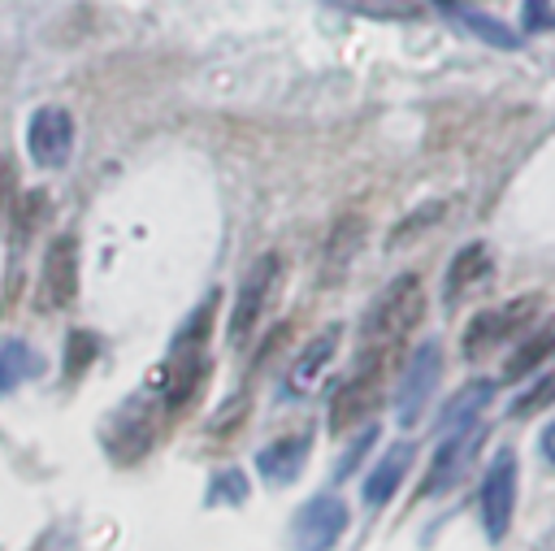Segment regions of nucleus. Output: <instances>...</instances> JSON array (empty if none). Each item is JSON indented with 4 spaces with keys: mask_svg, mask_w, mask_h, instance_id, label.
Masks as SVG:
<instances>
[{
    "mask_svg": "<svg viewBox=\"0 0 555 551\" xmlns=\"http://www.w3.org/2000/svg\"><path fill=\"white\" fill-rule=\"evenodd\" d=\"M425 312V286L416 273H399L390 286H382V295L369 304L364 325H360V360H390V347L408 338V330L421 321Z\"/></svg>",
    "mask_w": 555,
    "mask_h": 551,
    "instance_id": "nucleus-1",
    "label": "nucleus"
},
{
    "mask_svg": "<svg viewBox=\"0 0 555 551\" xmlns=\"http://www.w3.org/2000/svg\"><path fill=\"white\" fill-rule=\"evenodd\" d=\"M438 377H442V347L434 338H425L408 356L403 377H399V390H395V421L403 430H412L416 417H425V408H429V399L438 390Z\"/></svg>",
    "mask_w": 555,
    "mask_h": 551,
    "instance_id": "nucleus-2",
    "label": "nucleus"
},
{
    "mask_svg": "<svg viewBox=\"0 0 555 551\" xmlns=\"http://www.w3.org/2000/svg\"><path fill=\"white\" fill-rule=\"evenodd\" d=\"M516 486H520V473H516V456L512 451H499L481 477V490H477V512H481V529L490 542H503L507 529H512V516H516Z\"/></svg>",
    "mask_w": 555,
    "mask_h": 551,
    "instance_id": "nucleus-3",
    "label": "nucleus"
},
{
    "mask_svg": "<svg viewBox=\"0 0 555 551\" xmlns=\"http://www.w3.org/2000/svg\"><path fill=\"white\" fill-rule=\"evenodd\" d=\"M278 273H282V260H278L273 252L256 256L251 269L243 273L238 295H234V308H230V325H225V338H230L234 347H243L247 334L256 330V321H260V312H264V304H269V291H273Z\"/></svg>",
    "mask_w": 555,
    "mask_h": 551,
    "instance_id": "nucleus-4",
    "label": "nucleus"
},
{
    "mask_svg": "<svg viewBox=\"0 0 555 551\" xmlns=\"http://www.w3.org/2000/svg\"><path fill=\"white\" fill-rule=\"evenodd\" d=\"M382 369L386 364H377V360H356V373L330 399V430L334 434H347V430L364 425L377 412V403H382Z\"/></svg>",
    "mask_w": 555,
    "mask_h": 551,
    "instance_id": "nucleus-5",
    "label": "nucleus"
},
{
    "mask_svg": "<svg viewBox=\"0 0 555 551\" xmlns=\"http://www.w3.org/2000/svg\"><path fill=\"white\" fill-rule=\"evenodd\" d=\"M351 512L338 495H312L299 512H295V525H291V542L295 551H330L343 529H347Z\"/></svg>",
    "mask_w": 555,
    "mask_h": 551,
    "instance_id": "nucleus-6",
    "label": "nucleus"
},
{
    "mask_svg": "<svg viewBox=\"0 0 555 551\" xmlns=\"http://www.w3.org/2000/svg\"><path fill=\"white\" fill-rule=\"evenodd\" d=\"M26 148H30V156H35L39 169L65 165L69 152H74V117L65 108H56V104L35 108L30 113V126H26Z\"/></svg>",
    "mask_w": 555,
    "mask_h": 551,
    "instance_id": "nucleus-7",
    "label": "nucleus"
},
{
    "mask_svg": "<svg viewBox=\"0 0 555 551\" xmlns=\"http://www.w3.org/2000/svg\"><path fill=\"white\" fill-rule=\"evenodd\" d=\"M533 308H538V295H525V299H512V304H503V308L481 312V317L464 330V356H468V360H477L481 351H490V347L507 343V338H512V334L533 317Z\"/></svg>",
    "mask_w": 555,
    "mask_h": 551,
    "instance_id": "nucleus-8",
    "label": "nucleus"
},
{
    "mask_svg": "<svg viewBox=\"0 0 555 551\" xmlns=\"http://www.w3.org/2000/svg\"><path fill=\"white\" fill-rule=\"evenodd\" d=\"M74 295H78V239L61 234V239H52V247L43 256V291H39V299L48 308H65Z\"/></svg>",
    "mask_w": 555,
    "mask_h": 551,
    "instance_id": "nucleus-9",
    "label": "nucleus"
},
{
    "mask_svg": "<svg viewBox=\"0 0 555 551\" xmlns=\"http://www.w3.org/2000/svg\"><path fill=\"white\" fill-rule=\"evenodd\" d=\"M338 343H343V325H325L304 351H299V360L291 364V377H286V390L291 395H308L321 377H325V369L334 364V356H338Z\"/></svg>",
    "mask_w": 555,
    "mask_h": 551,
    "instance_id": "nucleus-10",
    "label": "nucleus"
},
{
    "mask_svg": "<svg viewBox=\"0 0 555 551\" xmlns=\"http://www.w3.org/2000/svg\"><path fill=\"white\" fill-rule=\"evenodd\" d=\"M490 247L486 243H464L451 260H447V278H442V299L460 304L473 286H481V278H490Z\"/></svg>",
    "mask_w": 555,
    "mask_h": 551,
    "instance_id": "nucleus-11",
    "label": "nucleus"
},
{
    "mask_svg": "<svg viewBox=\"0 0 555 551\" xmlns=\"http://www.w3.org/2000/svg\"><path fill=\"white\" fill-rule=\"evenodd\" d=\"M490 399H494V382H490V377H473V382H464V386L447 399L442 421H438V434H451V430H477L481 417H486V408H490Z\"/></svg>",
    "mask_w": 555,
    "mask_h": 551,
    "instance_id": "nucleus-12",
    "label": "nucleus"
},
{
    "mask_svg": "<svg viewBox=\"0 0 555 551\" xmlns=\"http://www.w3.org/2000/svg\"><path fill=\"white\" fill-rule=\"evenodd\" d=\"M477 443V430H451V434H438V451L429 460V473L421 482V495H438L447 490V482L460 473V464L468 460V447Z\"/></svg>",
    "mask_w": 555,
    "mask_h": 551,
    "instance_id": "nucleus-13",
    "label": "nucleus"
},
{
    "mask_svg": "<svg viewBox=\"0 0 555 551\" xmlns=\"http://www.w3.org/2000/svg\"><path fill=\"white\" fill-rule=\"evenodd\" d=\"M408 464H412V443H390V447L382 451V460L373 464V473L364 477V503H369V508L390 503V495L399 490Z\"/></svg>",
    "mask_w": 555,
    "mask_h": 551,
    "instance_id": "nucleus-14",
    "label": "nucleus"
},
{
    "mask_svg": "<svg viewBox=\"0 0 555 551\" xmlns=\"http://www.w3.org/2000/svg\"><path fill=\"white\" fill-rule=\"evenodd\" d=\"M438 9H442L447 17H455L468 35H477V39H481V43H490V48H503V52L520 48V35H516L507 22H499V17L481 13V9H468V4H460V0H438Z\"/></svg>",
    "mask_w": 555,
    "mask_h": 551,
    "instance_id": "nucleus-15",
    "label": "nucleus"
},
{
    "mask_svg": "<svg viewBox=\"0 0 555 551\" xmlns=\"http://www.w3.org/2000/svg\"><path fill=\"white\" fill-rule=\"evenodd\" d=\"M360 243H364V217H338V226L330 230V239H325V278L334 282L338 273H347V265L356 260V252H360Z\"/></svg>",
    "mask_w": 555,
    "mask_h": 551,
    "instance_id": "nucleus-16",
    "label": "nucleus"
},
{
    "mask_svg": "<svg viewBox=\"0 0 555 551\" xmlns=\"http://www.w3.org/2000/svg\"><path fill=\"white\" fill-rule=\"evenodd\" d=\"M304 456H308V438H278V443H269V447L256 456V469L264 473V482L286 486V482H295Z\"/></svg>",
    "mask_w": 555,
    "mask_h": 551,
    "instance_id": "nucleus-17",
    "label": "nucleus"
},
{
    "mask_svg": "<svg viewBox=\"0 0 555 551\" xmlns=\"http://www.w3.org/2000/svg\"><path fill=\"white\" fill-rule=\"evenodd\" d=\"M43 213H48V195H43V191H26V195L13 204V239L26 243V239L35 234V226L43 221Z\"/></svg>",
    "mask_w": 555,
    "mask_h": 551,
    "instance_id": "nucleus-18",
    "label": "nucleus"
},
{
    "mask_svg": "<svg viewBox=\"0 0 555 551\" xmlns=\"http://www.w3.org/2000/svg\"><path fill=\"white\" fill-rule=\"evenodd\" d=\"M26 373H35V356L26 351V343H9L0 351V386L9 390L13 382H22Z\"/></svg>",
    "mask_w": 555,
    "mask_h": 551,
    "instance_id": "nucleus-19",
    "label": "nucleus"
},
{
    "mask_svg": "<svg viewBox=\"0 0 555 551\" xmlns=\"http://www.w3.org/2000/svg\"><path fill=\"white\" fill-rule=\"evenodd\" d=\"M338 9H356V13H369V17H412V4L403 0H330Z\"/></svg>",
    "mask_w": 555,
    "mask_h": 551,
    "instance_id": "nucleus-20",
    "label": "nucleus"
},
{
    "mask_svg": "<svg viewBox=\"0 0 555 551\" xmlns=\"http://www.w3.org/2000/svg\"><path fill=\"white\" fill-rule=\"evenodd\" d=\"M95 360V338L91 334H69V356H65V377H78L87 364Z\"/></svg>",
    "mask_w": 555,
    "mask_h": 551,
    "instance_id": "nucleus-21",
    "label": "nucleus"
},
{
    "mask_svg": "<svg viewBox=\"0 0 555 551\" xmlns=\"http://www.w3.org/2000/svg\"><path fill=\"white\" fill-rule=\"evenodd\" d=\"M551 347H555V334H542V338H533L525 356H512V360H507V377H525V373H529V369H533V364H538V360H542Z\"/></svg>",
    "mask_w": 555,
    "mask_h": 551,
    "instance_id": "nucleus-22",
    "label": "nucleus"
},
{
    "mask_svg": "<svg viewBox=\"0 0 555 551\" xmlns=\"http://www.w3.org/2000/svg\"><path fill=\"white\" fill-rule=\"evenodd\" d=\"M438 217H442V204H425V213H421V217L412 213V217H403V221L395 226L390 243H395V247H403V243H408V234H421V230H425L429 221H438Z\"/></svg>",
    "mask_w": 555,
    "mask_h": 551,
    "instance_id": "nucleus-23",
    "label": "nucleus"
},
{
    "mask_svg": "<svg viewBox=\"0 0 555 551\" xmlns=\"http://www.w3.org/2000/svg\"><path fill=\"white\" fill-rule=\"evenodd\" d=\"M546 395H555V377H542V382H538V390H529L525 399H516V403H512V417H525V412H533V408H538Z\"/></svg>",
    "mask_w": 555,
    "mask_h": 551,
    "instance_id": "nucleus-24",
    "label": "nucleus"
},
{
    "mask_svg": "<svg viewBox=\"0 0 555 551\" xmlns=\"http://www.w3.org/2000/svg\"><path fill=\"white\" fill-rule=\"evenodd\" d=\"M373 443H377V434H373V430H364V434H360V443H356V447L343 456V464H338V477H347V473H351V469L364 460V451H369Z\"/></svg>",
    "mask_w": 555,
    "mask_h": 551,
    "instance_id": "nucleus-25",
    "label": "nucleus"
},
{
    "mask_svg": "<svg viewBox=\"0 0 555 551\" xmlns=\"http://www.w3.org/2000/svg\"><path fill=\"white\" fill-rule=\"evenodd\" d=\"M9 195H13V169H9V161L0 156V204H9Z\"/></svg>",
    "mask_w": 555,
    "mask_h": 551,
    "instance_id": "nucleus-26",
    "label": "nucleus"
},
{
    "mask_svg": "<svg viewBox=\"0 0 555 551\" xmlns=\"http://www.w3.org/2000/svg\"><path fill=\"white\" fill-rule=\"evenodd\" d=\"M538 443H542V456H546V464H555V421L542 430V438H538Z\"/></svg>",
    "mask_w": 555,
    "mask_h": 551,
    "instance_id": "nucleus-27",
    "label": "nucleus"
},
{
    "mask_svg": "<svg viewBox=\"0 0 555 551\" xmlns=\"http://www.w3.org/2000/svg\"><path fill=\"white\" fill-rule=\"evenodd\" d=\"M546 22V9H542V0H529V22L525 26H542Z\"/></svg>",
    "mask_w": 555,
    "mask_h": 551,
    "instance_id": "nucleus-28",
    "label": "nucleus"
}]
</instances>
